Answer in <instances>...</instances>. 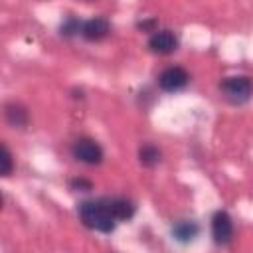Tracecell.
Listing matches in <instances>:
<instances>
[{
    "label": "cell",
    "instance_id": "1",
    "mask_svg": "<svg viewBox=\"0 0 253 253\" xmlns=\"http://www.w3.org/2000/svg\"><path fill=\"white\" fill-rule=\"evenodd\" d=\"M79 219L83 221L85 227L101 231V233H111L117 225V219L109 208L107 198H97V200H85L79 204Z\"/></svg>",
    "mask_w": 253,
    "mask_h": 253
},
{
    "label": "cell",
    "instance_id": "2",
    "mask_svg": "<svg viewBox=\"0 0 253 253\" xmlns=\"http://www.w3.org/2000/svg\"><path fill=\"white\" fill-rule=\"evenodd\" d=\"M221 93L231 105H243L253 95V81L247 75H231L221 81Z\"/></svg>",
    "mask_w": 253,
    "mask_h": 253
},
{
    "label": "cell",
    "instance_id": "3",
    "mask_svg": "<svg viewBox=\"0 0 253 253\" xmlns=\"http://www.w3.org/2000/svg\"><path fill=\"white\" fill-rule=\"evenodd\" d=\"M188 81H190V73L180 65H170L158 75V85L166 93L182 91L188 85Z\"/></svg>",
    "mask_w": 253,
    "mask_h": 253
},
{
    "label": "cell",
    "instance_id": "4",
    "mask_svg": "<svg viewBox=\"0 0 253 253\" xmlns=\"http://www.w3.org/2000/svg\"><path fill=\"white\" fill-rule=\"evenodd\" d=\"M73 156L79 160V162H85V164H99L103 160V148L99 142H95L93 138H77L73 142V148H71Z\"/></svg>",
    "mask_w": 253,
    "mask_h": 253
},
{
    "label": "cell",
    "instance_id": "5",
    "mask_svg": "<svg viewBox=\"0 0 253 253\" xmlns=\"http://www.w3.org/2000/svg\"><path fill=\"white\" fill-rule=\"evenodd\" d=\"M211 237L217 245H227L233 239V221L231 215L223 210L215 211L211 217Z\"/></svg>",
    "mask_w": 253,
    "mask_h": 253
},
{
    "label": "cell",
    "instance_id": "6",
    "mask_svg": "<svg viewBox=\"0 0 253 253\" xmlns=\"http://www.w3.org/2000/svg\"><path fill=\"white\" fill-rule=\"evenodd\" d=\"M148 47H150L152 53L166 55V53H172L178 47V40L170 30H156L148 40Z\"/></svg>",
    "mask_w": 253,
    "mask_h": 253
},
{
    "label": "cell",
    "instance_id": "7",
    "mask_svg": "<svg viewBox=\"0 0 253 253\" xmlns=\"http://www.w3.org/2000/svg\"><path fill=\"white\" fill-rule=\"evenodd\" d=\"M109 30H111V26H109V22L105 18H91V20L83 22L81 36L85 40H89V42H99L109 34Z\"/></svg>",
    "mask_w": 253,
    "mask_h": 253
},
{
    "label": "cell",
    "instance_id": "8",
    "mask_svg": "<svg viewBox=\"0 0 253 253\" xmlns=\"http://www.w3.org/2000/svg\"><path fill=\"white\" fill-rule=\"evenodd\" d=\"M107 200L117 221H128L134 215V204L130 200L126 198H107Z\"/></svg>",
    "mask_w": 253,
    "mask_h": 253
},
{
    "label": "cell",
    "instance_id": "9",
    "mask_svg": "<svg viewBox=\"0 0 253 253\" xmlns=\"http://www.w3.org/2000/svg\"><path fill=\"white\" fill-rule=\"evenodd\" d=\"M198 231H200L198 223H194V221H188V219H184V221H178V223L172 227V235H174L178 241H182V243H188V241H192V239L198 235Z\"/></svg>",
    "mask_w": 253,
    "mask_h": 253
},
{
    "label": "cell",
    "instance_id": "10",
    "mask_svg": "<svg viewBox=\"0 0 253 253\" xmlns=\"http://www.w3.org/2000/svg\"><path fill=\"white\" fill-rule=\"evenodd\" d=\"M6 121L12 125V126H26L28 125V113L24 107L12 103V105H6Z\"/></svg>",
    "mask_w": 253,
    "mask_h": 253
},
{
    "label": "cell",
    "instance_id": "11",
    "mask_svg": "<svg viewBox=\"0 0 253 253\" xmlns=\"http://www.w3.org/2000/svg\"><path fill=\"white\" fill-rule=\"evenodd\" d=\"M138 160H140V164H144V166H154V164H158V160H160V150H158L154 144H144V146H140V150H138Z\"/></svg>",
    "mask_w": 253,
    "mask_h": 253
},
{
    "label": "cell",
    "instance_id": "12",
    "mask_svg": "<svg viewBox=\"0 0 253 253\" xmlns=\"http://www.w3.org/2000/svg\"><path fill=\"white\" fill-rule=\"evenodd\" d=\"M2 168H0V174L2 176H10L12 174V168H14V164H12V154H10V150H8V146L6 144H2Z\"/></svg>",
    "mask_w": 253,
    "mask_h": 253
},
{
    "label": "cell",
    "instance_id": "13",
    "mask_svg": "<svg viewBox=\"0 0 253 253\" xmlns=\"http://www.w3.org/2000/svg\"><path fill=\"white\" fill-rule=\"evenodd\" d=\"M81 26H83V24H79V22L73 20V18H69V20L61 26V34H63V36H73V34L81 32Z\"/></svg>",
    "mask_w": 253,
    "mask_h": 253
},
{
    "label": "cell",
    "instance_id": "14",
    "mask_svg": "<svg viewBox=\"0 0 253 253\" xmlns=\"http://www.w3.org/2000/svg\"><path fill=\"white\" fill-rule=\"evenodd\" d=\"M71 188H75V190H91V182L83 180V178H75V180H71Z\"/></svg>",
    "mask_w": 253,
    "mask_h": 253
}]
</instances>
